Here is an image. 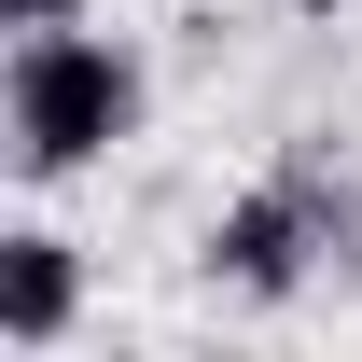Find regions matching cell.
Returning <instances> with one entry per match:
<instances>
[{"label": "cell", "instance_id": "4", "mask_svg": "<svg viewBox=\"0 0 362 362\" xmlns=\"http://www.w3.org/2000/svg\"><path fill=\"white\" fill-rule=\"evenodd\" d=\"M70 14H84V0H0V28H14V42H28V28H70Z\"/></svg>", "mask_w": 362, "mask_h": 362}, {"label": "cell", "instance_id": "5", "mask_svg": "<svg viewBox=\"0 0 362 362\" xmlns=\"http://www.w3.org/2000/svg\"><path fill=\"white\" fill-rule=\"evenodd\" d=\"M293 14H349V0H293Z\"/></svg>", "mask_w": 362, "mask_h": 362}, {"label": "cell", "instance_id": "3", "mask_svg": "<svg viewBox=\"0 0 362 362\" xmlns=\"http://www.w3.org/2000/svg\"><path fill=\"white\" fill-rule=\"evenodd\" d=\"M70 307H84V251L56 223H14L0 237V349H56Z\"/></svg>", "mask_w": 362, "mask_h": 362}, {"label": "cell", "instance_id": "1", "mask_svg": "<svg viewBox=\"0 0 362 362\" xmlns=\"http://www.w3.org/2000/svg\"><path fill=\"white\" fill-rule=\"evenodd\" d=\"M139 56L112 42V28H28L14 42V70H0V112H14V168L28 181H70V168H98L112 139H139Z\"/></svg>", "mask_w": 362, "mask_h": 362}, {"label": "cell", "instance_id": "2", "mask_svg": "<svg viewBox=\"0 0 362 362\" xmlns=\"http://www.w3.org/2000/svg\"><path fill=\"white\" fill-rule=\"evenodd\" d=\"M307 251H320V209L293 195V181L237 195L223 223H209V279H223L237 307H293V293H307Z\"/></svg>", "mask_w": 362, "mask_h": 362}]
</instances>
